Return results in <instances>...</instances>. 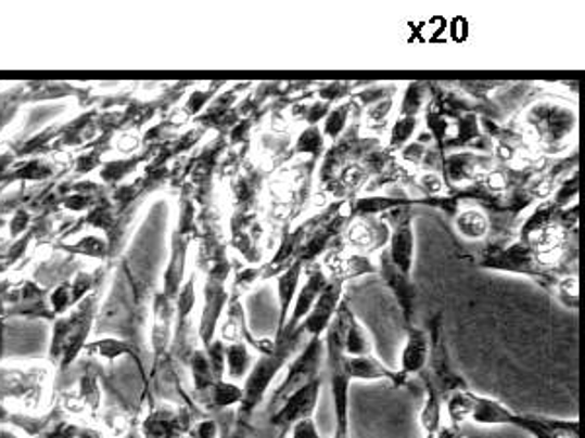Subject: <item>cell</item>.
<instances>
[{
    "mask_svg": "<svg viewBox=\"0 0 585 438\" xmlns=\"http://www.w3.org/2000/svg\"><path fill=\"white\" fill-rule=\"evenodd\" d=\"M420 188L428 195V199H433L437 193H442V178L437 173H423L422 178H420Z\"/></svg>",
    "mask_w": 585,
    "mask_h": 438,
    "instance_id": "obj_36",
    "label": "cell"
},
{
    "mask_svg": "<svg viewBox=\"0 0 585 438\" xmlns=\"http://www.w3.org/2000/svg\"><path fill=\"white\" fill-rule=\"evenodd\" d=\"M453 222H455V230L467 240L488 239L489 230H492L486 210L480 209L479 205L457 207L453 212Z\"/></svg>",
    "mask_w": 585,
    "mask_h": 438,
    "instance_id": "obj_21",
    "label": "cell"
},
{
    "mask_svg": "<svg viewBox=\"0 0 585 438\" xmlns=\"http://www.w3.org/2000/svg\"><path fill=\"white\" fill-rule=\"evenodd\" d=\"M183 438H190V437H183Z\"/></svg>",
    "mask_w": 585,
    "mask_h": 438,
    "instance_id": "obj_41",
    "label": "cell"
},
{
    "mask_svg": "<svg viewBox=\"0 0 585 438\" xmlns=\"http://www.w3.org/2000/svg\"><path fill=\"white\" fill-rule=\"evenodd\" d=\"M435 438H465V435L461 433V427H457V425H453V423H447V425L443 423L440 430H437Z\"/></svg>",
    "mask_w": 585,
    "mask_h": 438,
    "instance_id": "obj_38",
    "label": "cell"
},
{
    "mask_svg": "<svg viewBox=\"0 0 585 438\" xmlns=\"http://www.w3.org/2000/svg\"><path fill=\"white\" fill-rule=\"evenodd\" d=\"M254 366L252 349L244 342L225 344V374L231 382L244 381Z\"/></svg>",
    "mask_w": 585,
    "mask_h": 438,
    "instance_id": "obj_25",
    "label": "cell"
},
{
    "mask_svg": "<svg viewBox=\"0 0 585 438\" xmlns=\"http://www.w3.org/2000/svg\"><path fill=\"white\" fill-rule=\"evenodd\" d=\"M305 273V266L301 261H295L293 266L288 267L283 273H279L278 279V300H279V318H278V334L283 330V325L288 322L291 306L295 302L301 279Z\"/></svg>",
    "mask_w": 585,
    "mask_h": 438,
    "instance_id": "obj_20",
    "label": "cell"
},
{
    "mask_svg": "<svg viewBox=\"0 0 585 438\" xmlns=\"http://www.w3.org/2000/svg\"><path fill=\"white\" fill-rule=\"evenodd\" d=\"M342 322H344V352L347 357H365V355H373V344L371 337L367 334L364 324L355 318L352 308L347 305V300H342L338 306Z\"/></svg>",
    "mask_w": 585,
    "mask_h": 438,
    "instance_id": "obj_19",
    "label": "cell"
},
{
    "mask_svg": "<svg viewBox=\"0 0 585 438\" xmlns=\"http://www.w3.org/2000/svg\"><path fill=\"white\" fill-rule=\"evenodd\" d=\"M320 266L327 271L328 276L340 279L342 283L354 281L359 276L377 275V266H374L371 256L347 252V249L342 248V244L330 249Z\"/></svg>",
    "mask_w": 585,
    "mask_h": 438,
    "instance_id": "obj_16",
    "label": "cell"
},
{
    "mask_svg": "<svg viewBox=\"0 0 585 438\" xmlns=\"http://www.w3.org/2000/svg\"><path fill=\"white\" fill-rule=\"evenodd\" d=\"M425 98H428V85L410 82L408 88L404 90L403 104H400V114L398 115L420 117Z\"/></svg>",
    "mask_w": 585,
    "mask_h": 438,
    "instance_id": "obj_31",
    "label": "cell"
},
{
    "mask_svg": "<svg viewBox=\"0 0 585 438\" xmlns=\"http://www.w3.org/2000/svg\"><path fill=\"white\" fill-rule=\"evenodd\" d=\"M391 229L383 217H355L347 222L342 234V248L355 254L371 256L374 252H383L389 244Z\"/></svg>",
    "mask_w": 585,
    "mask_h": 438,
    "instance_id": "obj_12",
    "label": "cell"
},
{
    "mask_svg": "<svg viewBox=\"0 0 585 438\" xmlns=\"http://www.w3.org/2000/svg\"><path fill=\"white\" fill-rule=\"evenodd\" d=\"M198 400V405L205 411H221L240 405L242 401V386L237 382L217 381L209 390L202 394Z\"/></svg>",
    "mask_w": 585,
    "mask_h": 438,
    "instance_id": "obj_23",
    "label": "cell"
},
{
    "mask_svg": "<svg viewBox=\"0 0 585 438\" xmlns=\"http://www.w3.org/2000/svg\"><path fill=\"white\" fill-rule=\"evenodd\" d=\"M0 438H31L22 435L18 430L10 429L7 425H0Z\"/></svg>",
    "mask_w": 585,
    "mask_h": 438,
    "instance_id": "obj_39",
    "label": "cell"
},
{
    "mask_svg": "<svg viewBox=\"0 0 585 438\" xmlns=\"http://www.w3.org/2000/svg\"><path fill=\"white\" fill-rule=\"evenodd\" d=\"M377 275L381 276L384 285L393 293L396 305L403 312L406 327L414 325V312L418 302V286L412 281V275H406L398 267L394 266L386 249L379 252V263H377Z\"/></svg>",
    "mask_w": 585,
    "mask_h": 438,
    "instance_id": "obj_13",
    "label": "cell"
},
{
    "mask_svg": "<svg viewBox=\"0 0 585 438\" xmlns=\"http://www.w3.org/2000/svg\"><path fill=\"white\" fill-rule=\"evenodd\" d=\"M61 249H65L68 254L85 256V258L100 259V261L112 256L110 242L104 236H98V234H87V236L75 240V242H65V244H61Z\"/></svg>",
    "mask_w": 585,
    "mask_h": 438,
    "instance_id": "obj_27",
    "label": "cell"
},
{
    "mask_svg": "<svg viewBox=\"0 0 585 438\" xmlns=\"http://www.w3.org/2000/svg\"><path fill=\"white\" fill-rule=\"evenodd\" d=\"M51 371L43 364L34 366H2L0 369V401L4 408L9 403L16 405L14 413L43 415L49 390H51ZM7 411V410H4Z\"/></svg>",
    "mask_w": 585,
    "mask_h": 438,
    "instance_id": "obj_3",
    "label": "cell"
},
{
    "mask_svg": "<svg viewBox=\"0 0 585 438\" xmlns=\"http://www.w3.org/2000/svg\"><path fill=\"white\" fill-rule=\"evenodd\" d=\"M88 357H94L100 361L114 362L122 357H131L139 371L144 372L143 361L139 357V352L135 351L133 345L127 344L125 339H117V337H104V339H97V342H88L87 349Z\"/></svg>",
    "mask_w": 585,
    "mask_h": 438,
    "instance_id": "obj_24",
    "label": "cell"
},
{
    "mask_svg": "<svg viewBox=\"0 0 585 438\" xmlns=\"http://www.w3.org/2000/svg\"><path fill=\"white\" fill-rule=\"evenodd\" d=\"M576 114L574 110H567L560 105L541 102L527 112L525 131H527L529 144H533L538 151L557 153L560 143H564L570 134L576 129Z\"/></svg>",
    "mask_w": 585,
    "mask_h": 438,
    "instance_id": "obj_5",
    "label": "cell"
},
{
    "mask_svg": "<svg viewBox=\"0 0 585 438\" xmlns=\"http://www.w3.org/2000/svg\"><path fill=\"white\" fill-rule=\"evenodd\" d=\"M347 371H349L352 382L386 381L391 382L394 388H408L410 386L408 376H404L400 371H393V369L384 366L383 362L373 355L347 357Z\"/></svg>",
    "mask_w": 585,
    "mask_h": 438,
    "instance_id": "obj_17",
    "label": "cell"
},
{
    "mask_svg": "<svg viewBox=\"0 0 585 438\" xmlns=\"http://www.w3.org/2000/svg\"><path fill=\"white\" fill-rule=\"evenodd\" d=\"M344 285L340 279L328 276V283L322 293L308 312L307 318L301 322L307 330L308 337H322L327 334L328 327L332 324L338 312V306L344 300Z\"/></svg>",
    "mask_w": 585,
    "mask_h": 438,
    "instance_id": "obj_15",
    "label": "cell"
},
{
    "mask_svg": "<svg viewBox=\"0 0 585 438\" xmlns=\"http://www.w3.org/2000/svg\"><path fill=\"white\" fill-rule=\"evenodd\" d=\"M425 438H435V435H425Z\"/></svg>",
    "mask_w": 585,
    "mask_h": 438,
    "instance_id": "obj_40",
    "label": "cell"
},
{
    "mask_svg": "<svg viewBox=\"0 0 585 438\" xmlns=\"http://www.w3.org/2000/svg\"><path fill=\"white\" fill-rule=\"evenodd\" d=\"M391 229L386 254L406 275H412L414 259H416V232H414L412 203L404 201L400 207L381 215Z\"/></svg>",
    "mask_w": 585,
    "mask_h": 438,
    "instance_id": "obj_9",
    "label": "cell"
},
{
    "mask_svg": "<svg viewBox=\"0 0 585 438\" xmlns=\"http://www.w3.org/2000/svg\"><path fill=\"white\" fill-rule=\"evenodd\" d=\"M190 438H219V425L215 420H195L192 429L188 433Z\"/></svg>",
    "mask_w": 585,
    "mask_h": 438,
    "instance_id": "obj_34",
    "label": "cell"
},
{
    "mask_svg": "<svg viewBox=\"0 0 585 438\" xmlns=\"http://www.w3.org/2000/svg\"><path fill=\"white\" fill-rule=\"evenodd\" d=\"M98 318V291L78 302L67 314L59 315L51 330L49 364L58 371H67L78 355L87 349L88 339Z\"/></svg>",
    "mask_w": 585,
    "mask_h": 438,
    "instance_id": "obj_2",
    "label": "cell"
},
{
    "mask_svg": "<svg viewBox=\"0 0 585 438\" xmlns=\"http://www.w3.org/2000/svg\"><path fill=\"white\" fill-rule=\"evenodd\" d=\"M325 146H327V139L322 134V129H318L317 125H308L307 129L298 134L293 154H308L313 158H318L325 153Z\"/></svg>",
    "mask_w": 585,
    "mask_h": 438,
    "instance_id": "obj_28",
    "label": "cell"
},
{
    "mask_svg": "<svg viewBox=\"0 0 585 438\" xmlns=\"http://www.w3.org/2000/svg\"><path fill=\"white\" fill-rule=\"evenodd\" d=\"M288 438H325L318 433L317 423L315 417H308V420L298 421L295 423L291 430H289Z\"/></svg>",
    "mask_w": 585,
    "mask_h": 438,
    "instance_id": "obj_35",
    "label": "cell"
},
{
    "mask_svg": "<svg viewBox=\"0 0 585 438\" xmlns=\"http://www.w3.org/2000/svg\"><path fill=\"white\" fill-rule=\"evenodd\" d=\"M195 411L186 405L154 403L151 411L139 423L143 438H183L192 429Z\"/></svg>",
    "mask_w": 585,
    "mask_h": 438,
    "instance_id": "obj_11",
    "label": "cell"
},
{
    "mask_svg": "<svg viewBox=\"0 0 585 438\" xmlns=\"http://www.w3.org/2000/svg\"><path fill=\"white\" fill-rule=\"evenodd\" d=\"M449 423L461 427L462 423L472 421L476 425L494 427V425H511L516 429L525 430L535 438H580L577 420H552L545 415H523L513 413L498 400L479 396L476 391L462 388L443 401Z\"/></svg>",
    "mask_w": 585,
    "mask_h": 438,
    "instance_id": "obj_1",
    "label": "cell"
},
{
    "mask_svg": "<svg viewBox=\"0 0 585 438\" xmlns=\"http://www.w3.org/2000/svg\"><path fill=\"white\" fill-rule=\"evenodd\" d=\"M428 334H430V359H428V366L425 371H422L433 386L437 388V391L442 394L443 400L449 398L455 391L462 390V388H469L461 376L457 372L453 371L452 359H449V351H447V345H445V337H443V314L432 315L430 325H428Z\"/></svg>",
    "mask_w": 585,
    "mask_h": 438,
    "instance_id": "obj_8",
    "label": "cell"
},
{
    "mask_svg": "<svg viewBox=\"0 0 585 438\" xmlns=\"http://www.w3.org/2000/svg\"><path fill=\"white\" fill-rule=\"evenodd\" d=\"M193 234H195V222H193L192 203H183L180 222L174 230L173 242H170V258L164 269L163 288L158 291L164 298L173 302H176V296L186 283V267H188V254L192 246Z\"/></svg>",
    "mask_w": 585,
    "mask_h": 438,
    "instance_id": "obj_7",
    "label": "cell"
},
{
    "mask_svg": "<svg viewBox=\"0 0 585 438\" xmlns=\"http://www.w3.org/2000/svg\"><path fill=\"white\" fill-rule=\"evenodd\" d=\"M391 110H393V95L391 98H384L381 102L371 104L369 112H367V127H371V129H374V127H386Z\"/></svg>",
    "mask_w": 585,
    "mask_h": 438,
    "instance_id": "obj_32",
    "label": "cell"
},
{
    "mask_svg": "<svg viewBox=\"0 0 585 438\" xmlns=\"http://www.w3.org/2000/svg\"><path fill=\"white\" fill-rule=\"evenodd\" d=\"M558 300L570 310H577V275H567L557 288Z\"/></svg>",
    "mask_w": 585,
    "mask_h": 438,
    "instance_id": "obj_33",
    "label": "cell"
},
{
    "mask_svg": "<svg viewBox=\"0 0 585 438\" xmlns=\"http://www.w3.org/2000/svg\"><path fill=\"white\" fill-rule=\"evenodd\" d=\"M325 357H327L325 335L322 337H308L307 344L301 347V352L295 355V359L289 361L285 378L281 381L276 390L271 391L268 400V415L278 410L279 405L293 391L303 388L307 382L318 378V372H320Z\"/></svg>",
    "mask_w": 585,
    "mask_h": 438,
    "instance_id": "obj_6",
    "label": "cell"
},
{
    "mask_svg": "<svg viewBox=\"0 0 585 438\" xmlns=\"http://www.w3.org/2000/svg\"><path fill=\"white\" fill-rule=\"evenodd\" d=\"M430 359V334L422 327H406V344L400 355V369L404 376L412 378L425 371Z\"/></svg>",
    "mask_w": 585,
    "mask_h": 438,
    "instance_id": "obj_18",
    "label": "cell"
},
{
    "mask_svg": "<svg viewBox=\"0 0 585 438\" xmlns=\"http://www.w3.org/2000/svg\"><path fill=\"white\" fill-rule=\"evenodd\" d=\"M349 114H352V102L338 104L336 107L325 117V127H322L325 139L332 141V143H336L338 139H340V134L346 131Z\"/></svg>",
    "mask_w": 585,
    "mask_h": 438,
    "instance_id": "obj_29",
    "label": "cell"
},
{
    "mask_svg": "<svg viewBox=\"0 0 585 438\" xmlns=\"http://www.w3.org/2000/svg\"><path fill=\"white\" fill-rule=\"evenodd\" d=\"M188 364H190V374H192L193 396L200 398L217 382L215 374H213L212 362L207 359V352L203 347H195L188 357Z\"/></svg>",
    "mask_w": 585,
    "mask_h": 438,
    "instance_id": "obj_26",
    "label": "cell"
},
{
    "mask_svg": "<svg viewBox=\"0 0 585 438\" xmlns=\"http://www.w3.org/2000/svg\"><path fill=\"white\" fill-rule=\"evenodd\" d=\"M423 386V405L420 413V423H422L425 435H437V430L443 425V398L437 388L433 386L432 381L420 372L418 374Z\"/></svg>",
    "mask_w": 585,
    "mask_h": 438,
    "instance_id": "obj_22",
    "label": "cell"
},
{
    "mask_svg": "<svg viewBox=\"0 0 585 438\" xmlns=\"http://www.w3.org/2000/svg\"><path fill=\"white\" fill-rule=\"evenodd\" d=\"M305 283H301L298 286L297 296H295V302L291 306V312H289L288 322L283 325L281 332H293L297 330L301 322L307 318L308 312L313 310V306L317 302L318 296L322 293V288L327 286L328 275L327 271L322 269L320 263H310L305 267ZM279 332V334H281Z\"/></svg>",
    "mask_w": 585,
    "mask_h": 438,
    "instance_id": "obj_14",
    "label": "cell"
},
{
    "mask_svg": "<svg viewBox=\"0 0 585 438\" xmlns=\"http://www.w3.org/2000/svg\"><path fill=\"white\" fill-rule=\"evenodd\" d=\"M328 372H330V390L334 403V420L336 429L332 438H349V386L352 376L347 371V357L344 352V322L338 310L332 324L325 334Z\"/></svg>",
    "mask_w": 585,
    "mask_h": 438,
    "instance_id": "obj_4",
    "label": "cell"
},
{
    "mask_svg": "<svg viewBox=\"0 0 585 438\" xmlns=\"http://www.w3.org/2000/svg\"><path fill=\"white\" fill-rule=\"evenodd\" d=\"M420 125V117H408V115H398L396 121H394L393 129H391V137H389V149L391 151H398L403 149L404 144L408 143L412 139L416 129Z\"/></svg>",
    "mask_w": 585,
    "mask_h": 438,
    "instance_id": "obj_30",
    "label": "cell"
},
{
    "mask_svg": "<svg viewBox=\"0 0 585 438\" xmlns=\"http://www.w3.org/2000/svg\"><path fill=\"white\" fill-rule=\"evenodd\" d=\"M320 390H322V378L318 376L315 381L307 382L303 388L293 391L278 410L268 415V427L274 430L276 438H288L289 430L295 423L315 417Z\"/></svg>",
    "mask_w": 585,
    "mask_h": 438,
    "instance_id": "obj_10",
    "label": "cell"
},
{
    "mask_svg": "<svg viewBox=\"0 0 585 438\" xmlns=\"http://www.w3.org/2000/svg\"><path fill=\"white\" fill-rule=\"evenodd\" d=\"M29 219H31V217H29L26 210H18V212L14 215V219L10 220V236H12V239H18L22 232H26L29 227Z\"/></svg>",
    "mask_w": 585,
    "mask_h": 438,
    "instance_id": "obj_37",
    "label": "cell"
}]
</instances>
